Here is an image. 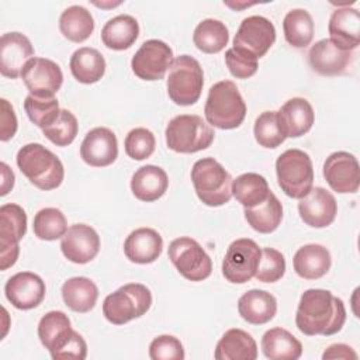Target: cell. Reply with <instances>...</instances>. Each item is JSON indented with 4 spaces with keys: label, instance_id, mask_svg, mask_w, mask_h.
<instances>
[{
    "label": "cell",
    "instance_id": "7402d4cb",
    "mask_svg": "<svg viewBox=\"0 0 360 360\" xmlns=\"http://www.w3.org/2000/svg\"><path fill=\"white\" fill-rule=\"evenodd\" d=\"M277 120L285 138H298L312 128L315 114L308 100L292 97L277 111Z\"/></svg>",
    "mask_w": 360,
    "mask_h": 360
},
{
    "label": "cell",
    "instance_id": "d4e9b609",
    "mask_svg": "<svg viewBox=\"0 0 360 360\" xmlns=\"http://www.w3.org/2000/svg\"><path fill=\"white\" fill-rule=\"evenodd\" d=\"M73 332L69 316L62 311L46 312L38 323V338L51 357L70 340Z\"/></svg>",
    "mask_w": 360,
    "mask_h": 360
},
{
    "label": "cell",
    "instance_id": "b9f144b4",
    "mask_svg": "<svg viewBox=\"0 0 360 360\" xmlns=\"http://www.w3.org/2000/svg\"><path fill=\"white\" fill-rule=\"evenodd\" d=\"M24 110L31 122L41 129L51 125L59 115L60 108L58 100L53 98H38L28 94L24 100Z\"/></svg>",
    "mask_w": 360,
    "mask_h": 360
},
{
    "label": "cell",
    "instance_id": "ffe728a7",
    "mask_svg": "<svg viewBox=\"0 0 360 360\" xmlns=\"http://www.w3.org/2000/svg\"><path fill=\"white\" fill-rule=\"evenodd\" d=\"M298 212L308 226L325 228L335 221L338 202L333 194L323 187H312L305 197L300 198Z\"/></svg>",
    "mask_w": 360,
    "mask_h": 360
},
{
    "label": "cell",
    "instance_id": "7bdbcfd3",
    "mask_svg": "<svg viewBox=\"0 0 360 360\" xmlns=\"http://www.w3.org/2000/svg\"><path fill=\"white\" fill-rule=\"evenodd\" d=\"M285 273V259L281 252L273 248L262 249L260 262L255 277L262 283H276Z\"/></svg>",
    "mask_w": 360,
    "mask_h": 360
},
{
    "label": "cell",
    "instance_id": "f6af8a7d",
    "mask_svg": "<svg viewBox=\"0 0 360 360\" xmlns=\"http://www.w3.org/2000/svg\"><path fill=\"white\" fill-rule=\"evenodd\" d=\"M149 357L152 360H183L184 347L176 336L160 335L150 342Z\"/></svg>",
    "mask_w": 360,
    "mask_h": 360
},
{
    "label": "cell",
    "instance_id": "ac0fdd59",
    "mask_svg": "<svg viewBox=\"0 0 360 360\" xmlns=\"http://www.w3.org/2000/svg\"><path fill=\"white\" fill-rule=\"evenodd\" d=\"M34 58L31 41L21 32H6L0 38V72L4 77L21 76L28 60Z\"/></svg>",
    "mask_w": 360,
    "mask_h": 360
},
{
    "label": "cell",
    "instance_id": "74e56055",
    "mask_svg": "<svg viewBox=\"0 0 360 360\" xmlns=\"http://www.w3.org/2000/svg\"><path fill=\"white\" fill-rule=\"evenodd\" d=\"M284 38L294 48H305L314 38V21L304 8L288 11L283 21Z\"/></svg>",
    "mask_w": 360,
    "mask_h": 360
},
{
    "label": "cell",
    "instance_id": "e0dca14e",
    "mask_svg": "<svg viewBox=\"0 0 360 360\" xmlns=\"http://www.w3.org/2000/svg\"><path fill=\"white\" fill-rule=\"evenodd\" d=\"M6 298L17 309L28 311L38 307L46 292L42 278L31 271H20L11 276L4 287Z\"/></svg>",
    "mask_w": 360,
    "mask_h": 360
},
{
    "label": "cell",
    "instance_id": "30bf717a",
    "mask_svg": "<svg viewBox=\"0 0 360 360\" xmlns=\"http://www.w3.org/2000/svg\"><path fill=\"white\" fill-rule=\"evenodd\" d=\"M262 249L249 238L233 240L222 260V274L233 284H243L252 280L256 274L260 262Z\"/></svg>",
    "mask_w": 360,
    "mask_h": 360
},
{
    "label": "cell",
    "instance_id": "60d3db41",
    "mask_svg": "<svg viewBox=\"0 0 360 360\" xmlns=\"http://www.w3.org/2000/svg\"><path fill=\"white\" fill-rule=\"evenodd\" d=\"M79 131V124L76 117L69 111L62 108L58 118L42 129L45 138H48L56 146H68L70 145Z\"/></svg>",
    "mask_w": 360,
    "mask_h": 360
},
{
    "label": "cell",
    "instance_id": "5bb4252c",
    "mask_svg": "<svg viewBox=\"0 0 360 360\" xmlns=\"http://www.w3.org/2000/svg\"><path fill=\"white\" fill-rule=\"evenodd\" d=\"M22 82L31 96L38 98H53L63 83L59 65L46 58H32L21 73Z\"/></svg>",
    "mask_w": 360,
    "mask_h": 360
},
{
    "label": "cell",
    "instance_id": "f546056e",
    "mask_svg": "<svg viewBox=\"0 0 360 360\" xmlns=\"http://www.w3.org/2000/svg\"><path fill=\"white\" fill-rule=\"evenodd\" d=\"M139 35V24L129 14H120L108 20L101 30V41L108 49H128Z\"/></svg>",
    "mask_w": 360,
    "mask_h": 360
},
{
    "label": "cell",
    "instance_id": "e575fe53",
    "mask_svg": "<svg viewBox=\"0 0 360 360\" xmlns=\"http://www.w3.org/2000/svg\"><path fill=\"white\" fill-rule=\"evenodd\" d=\"M248 224L260 233L274 232L283 219V205L280 200L270 191L269 197L253 208H245Z\"/></svg>",
    "mask_w": 360,
    "mask_h": 360
},
{
    "label": "cell",
    "instance_id": "52a82bcc",
    "mask_svg": "<svg viewBox=\"0 0 360 360\" xmlns=\"http://www.w3.org/2000/svg\"><path fill=\"white\" fill-rule=\"evenodd\" d=\"M167 94L177 105L195 104L204 86V73L200 62L190 55L177 56L167 76Z\"/></svg>",
    "mask_w": 360,
    "mask_h": 360
},
{
    "label": "cell",
    "instance_id": "4dcf8cb0",
    "mask_svg": "<svg viewBox=\"0 0 360 360\" xmlns=\"http://www.w3.org/2000/svg\"><path fill=\"white\" fill-rule=\"evenodd\" d=\"M262 350L270 360H297L302 354V345L288 330L273 328L263 335Z\"/></svg>",
    "mask_w": 360,
    "mask_h": 360
},
{
    "label": "cell",
    "instance_id": "8d00e7d4",
    "mask_svg": "<svg viewBox=\"0 0 360 360\" xmlns=\"http://www.w3.org/2000/svg\"><path fill=\"white\" fill-rule=\"evenodd\" d=\"M229 32L226 25L214 18L202 20L194 30L193 42L204 53H218L228 44Z\"/></svg>",
    "mask_w": 360,
    "mask_h": 360
},
{
    "label": "cell",
    "instance_id": "ab89813d",
    "mask_svg": "<svg viewBox=\"0 0 360 360\" xmlns=\"http://www.w3.org/2000/svg\"><path fill=\"white\" fill-rule=\"evenodd\" d=\"M253 134L257 143L269 149H274L285 141V135L277 120V111L262 112L255 121Z\"/></svg>",
    "mask_w": 360,
    "mask_h": 360
},
{
    "label": "cell",
    "instance_id": "836d02e7",
    "mask_svg": "<svg viewBox=\"0 0 360 360\" xmlns=\"http://www.w3.org/2000/svg\"><path fill=\"white\" fill-rule=\"evenodd\" d=\"M59 30L69 41L83 42L94 30L93 15L83 6H70L65 8L59 17Z\"/></svg>",
    "mask_w": 360,
    "mask_h": 360
},
{
    "label": "cell",
    "instance_id": "3957f363",
    "mask_svg": "<svg viewBox=\"0 0 360 360\" xmlns=\"http://www.w3.org/2000/svg\"><path fill=\"white\" fill-rule=\"evenodd\" d=\"M205 120L219 129L238 128L246 115V104L236 84L231 80H221L211 86L205 107Z\"/></svg>",
    "mask_w": 360,
    "mask_h": 360
},
{
    "label": "cell",
    "instance_id": "277c9868",
    "mask_svg": "<svg viewBox=\"0 0 360 360\" xmlns=\"http://www.w3.org/2000/svg\"><path fill=\"white\" fill-rule=\"evenodd\" d=\"M191 180L197 197L208 207H219L232 197V177L214 158H202L193 165Z\"/></svg>",
    "mask_w": 360,
    "mask_h": 360
},
{
    "label": "cell",
    "instance_id": "5b68a950",
    "mask_svg": "<svg viewBox=\"0 0 360 360\" xmlns=\"http://www.w3.org/2000/svg\"><path fill=\"white\" fill-rule=\"evenodd\" d=\"M166 145L179 153H195L214 141V129L200 115L180 114L172 118L165 131Z\"/></svg>",
    "mask_w": 360,
    "mask_h": 360
},
{
    "label": "cell",
    "instance_id": "c3c4849f",
    "mask_svg": "<svg viewBox=\"0 0 360 360\" xmlns=\"http://www.w3.org/2000/svg\"><path fill=\"white\" fill-rule=\"evenodd\" d=\"M0 104H1L0 139L3 142H6V141L11 139L17 132V117H15L13 105L6 98H1Z\"/></svg>",
    "mask_w": 360,
    "mask_h": 360
},
{
    "label": "cell",
    "instance_id": "ee69618b",
    "mask_svg": "<svg viewBox=\"0 0 360 360\" xmlns=\"http://www.w3.org/2000/svg\"><path fill=\"white\" fill-rule=\"evenodd\" d=\"M156 139L152 131L146 128H134L128 132L124 141L125 153L134 160L148 159L155 152Z\"/></svg>",
    "mask_w": 360,
    "mask_h": 360
},
{
    "label": "cell",
    "instance_id": "484cf974",
    "mask_svg": "<svg viewBox=\"0 0 360 360\" xmlns=\"http://www.w3.org/2000/svg\"><path fill=\"white\" fill-rule=\"evenodd\" d=\"M295 273L305 280H316L325 276L332 264L329 250L318 243L301 246L292 259Z\"/></svg>",
    "mask_w": 360,
    "mask_h": 360
},
{
    "label": "cell",
    "instance_id": "4fadbf2b",
    "mask_svg": "<svg viewBox=\"0 0 360 360\" xmlns=\"http://www.w3.org/2000/svg\"><path fill=\"white\" fill-rule=\"evenodd\" d=\"M173 60V51L166 42L148 39L132 56L131 68L139 79L153 82L165 77Z\"/></svg>",
    "mask_w": 360,
    "mask_h": 360
},
{
    "label": "cell",
    "instance_id": "ba28073f",
    "mask_svg": "<svg viewBox=\"0 0 360 360\" xmlns=\"http://www.w3.org/2000/svg\"><path fill=\"white\" fill-rule=\"evenodd\" d=\"M152 305L149 288L139 283H129L108 294L103 302L105 319L114 325H124L142 316Z\"/></svg>",
    "mask_w": 360,
    "mask_h": 360
},
{
    "label": "cell",
    "instance_id": "7c38bea8",
    "mask_svg": "<svg viewBox=\"0 0 360 360\" xmlns=\"http://www.w3.org/2000/svg\"><path fill=\"white\" fill-rule=\"evenodd\" d=\"M276 41L273 22L263 15H250L242 20L235 37L233 49L260 59Z\"/></svg>",
    "mask_w": 360,
    "mask_h": 360
},
{
    "label": "cell",
    "instance_id": "8992f818",
    "mask_svg": "<svg viewBox=\"0 0 360 360\" xmlns=\"http://www.w3.org/2000/svg\"><path fill=\"white\" fill-rule=\"evenodd\" d=\"M277 181L285 195L305 197L314 184V169L309 155L301 149H287L276 160Z\"/></svg>",
    "mask_w": 360,
    "mask_h": 360
},
{
    "label": "cell",
    "instance_id": "7dc6e473",
    "mask_svg": "<svg viewBox=\"0 0 360 360\" xmlns=\"http://www.w3.org/2000/svg\"><path fill=\"white\" fill-rule=\"evenodd\" d=\"M87 356V345L80 333L76 330L73 332L70 340L52 357L55 360L60 359H75V360H83Z\"/></svg>",
    "mask_w": 360,
    "mask_h": 360
},
{
    "label": "cell",
    "instance_id": "bcb514c9",
    "mask_svg": "<svg viewBox=\"0 0 360 360\" xmlns=\"http://www.w3.org/2000/svg\"><path fill=\"white\" fill-rule=\"evenodd\" d=\"M225 63L232 76L236 79H248L253 76L257 70V59L242 53L233 48L226 49L225 52Z\"/></svg>",
    "mask_w": 360,
    "mask_h": 360
},
{
    "label": "cell",
    "instance_id": "816d5d0a",
    "mask_svg": "<svg viewBox=\"0 0 360 360\" xmlns=\"http://www.w3.org/2000/svg\"><path fill=\"white\" fill-rule=\"evenodd\" d=\"M97 7H114V6H118L121 4V1H117V3H112V4H103V3H94Z\"/></svg>",
    "mask_w": 360,
    "mask_h": 360
},
{
    "label": "cell",
    "instance_id": "f1b7e54d",
    "mask_svg": "<svg viewBox=\"0 0 360 360\" xmlns=\"http://www.w3.org/2000/svg\"><path fill=\"white\" fill-rule=\"evenodd\" d=\"M214 357L217 360H255L257 345L246 330L228 329L217 343Z\"/></svg>",
    "mask_w": 360,
    "mask_h": 360
},
{
    "label": "cell",
    "instance_id": "cb8c5ba5",
    "mask_svg": "<svg viewBox=\"0 0 360 360\" xmlns=\"http://www.w3.org/2000/svg\"><path fill=\"white\" fill-rule=\"evenodd\" d=\"M163 250L160 233L152 228H138L132 231L124 242L127 259L138 264L153 263Z\"/></svg>",
    "mask_w": 360,
    "mask_h": 360
},
{
    "label": "cell",
    "instance_id": "603a6c76",
    "mask_svg": "<svg viewBox=\"0 0 360 360\" xmlns=\"http://www.w3.org/2000/svg\"><path fill=\"white\" fill-rule=\"evenodd\" d=\"M330 41L345 51H353L360 44V14L352 7H338L329 18Z\"/></svg>",
    "mask_w": 360,
    "mask_h": 360
},
{
    "label": "cell",
    "instance_id": "2e32d148",
    "mask_svg": "<svg viewBox=\"0 0 360 360\" xmlns=\"http://www.w3.org/2000/svg\"><path fill=\"white\" fill-rule=\"evenodd\" d=\"M63 256L76 264L91 262L100 250L98 233L86 224H75L68 228L60 239Z\"/></svg>",
    "mask_w": 360,
    "mask_h": 360
},
{
    "label": "cell",
    "instance_id": "7a4b0ae2",
    "mask_svg": "<svg viewBox=\"0 0 360 360\" xmlns=\"http://www.w3.org/2000/svg\"><path fill=\"white\" fill-rule=\"evenodd\" d=\"M15 160L21 173L39 190H53L63 181L65 169L60 159L41 143L24 145Z\"/></svg>",
    "mask_w": 360,
    "mask_h": 360
},
{
    "label": "cell",
    "instance_id": "f907efd6",
    "mask_svg": "<svg viewBox=\"0 0 360 360\" xmlns=\"http://www.w3.org/2000/svg\"><path fill=\"white\" fill-rule=\"evenodd\" d=\"M0 167H1V191H0V194L6 195L14 186V173L4 162H1Z\"/></svg>",
    "mask_w": 360,
    "mask_h": 360
},
{
    "label": "cell",
    "instance_id": "6da1fadb",
    "mask_svg": "<svg viewBox=\"0 0 360 360\" xmlns=\"http://www.w3.org/2000/svg\"><path fill=\"white\" fill-rule=\"evenodd\" d=\"M346 322V308L340 298L322 288H309L302 292L295 325L307 336H330L338 333Z\"/></svg>",
    "mask_w": 360,
    "mask_h": 360
},
{
    "label": "cell",
    "instance_id": "9c48e42d",
    "mask_svg": "<svg viewBox=\"0 0 360 360\" xmlns=\"http://www.w3.org/2000/svg\"><path fill=\"white\" fill-rule=\"evenodd\" d=\"M167 255L177 271L190 281H202L212 271L211 257L197 240L188 236L172 240Z\"/></svg>",
    "mask_w": 360,
    "mask_h": 360
},
{
    "label": "cell",
    "instance_id": "83f0119b",
    "mask_svg": "<svg viewBox=\"0 0 360 360\" xmlns=\"http://www.w3.org/2000/svg\"><path fill=\"white\" fill-rule=\"evenodd\" d=\"M239 315L252 325H263L271 321L277 312L274 295L264 290H249L238 301Z\"/></svg>",
    "mask_w": 360,
    "mask_h": 360
},
{
    "label": "cell",
    "instance_id": "4316f807",
    "mask_svg": "<svg viewBox=\"0 0 360 360\" xmlns=\"http://www.w3.org/2000/svg\"><path fill=\"white\" fill-rule=\"evenodd\" d=\"M169 186L166 172L155 165H146L139 167L131 179L132 194L145 202H152L160 198Z\"/></svg>",
    "mask_w": 360,
    "mask_h": 360
},
{
    "label": "cell",
    "instance_id": "d590c367",
    "mask_svg": "<svg viewBox=\"0 0 360 360\" xmlns=\"http://www.w3.org/2000/svg\"><path fill=\"white\" fill-rule=\"evenodd\" d=\"M270 194L267 180L257 173H243L232 181V195L245 208L262 204Z\"/></svg>",
    "mask_w": 360,
    "mask_h": 360
},
{
    "label": "cell",
    "instance_id": "8fae6325",
    "mask_svg": "<svg viewBox=\"0 0 360 360\" xmlns=\"http://www.w3.org/2000/svg\"><path fill=\"white\" fill-rule=\"evenodd\" d=\"M27 232V214L17 204L0 207V269L11 267L20 253V240Z\"/></svg>",
    "mask_w": 360,
    "mask_h": 360
},
{
    "label": "cell",
    "instance_id": "681fc988",
    "mask_svg": "<svg viewBox=\"0 0 360 360\" xmlns=\"http://www.w3.org/2000/svg\"><path fill=\"white\" fill-rule=\"evenodd\" d=\"M322 359L323 360H326V359H345V360L353 359V360H356L357 353L350 346H347L345 343H335V345H330L323 352Z\"/></svg>",
    "mask_w": 360,
    "mask_h": 360
},
{
    "label": "cell",
    "instance_id": "44dd1931",
    "mask_svg": "<svg viewBox=\"0 0 360 360\" xmlns=\"http://www.w3.org/2000/svg\"><path fill=\"white\" fill-rule=\"evenodd\" d=\"M352 60V52L339 48L329 38L315 42L308 52V62L319 75L338 76L346 72Z\"/></svg>",
    "mask_w": 360,
    "mask_h": 360
},
{
    "label": "cell",
    "instance_id": "9a60e30c",
    "mask_svg": "<svg viewBox=\"0 0 360 360\" xmlns=\"http://www.w3.org/2000/svg\"><path fill=\"white\" fill-rule=\"evenodd\" d=\"M329 187L340 194L356 193L360 184V167L354 155L349 152L330 153L322 167Z\"/></svg>",
    "mask_w": 360,
    "mask_h": 360
},
{
    "label": "cell",
    "instance_id": "f35d334b",
    "mask_svg": "<svg viewBox=\"0 0 360 360\" xmlns=\"http://www.w3.org/2000/svg\"><path fill=\"white\" fill-rule=\"evenodd\" d=\"M66 218L63 212L58 208H42L34 217V233L38 239L55 240L62 238L66 233Z\"/></svg>",
    "mask_w": 360,
    "mask_h": 360
},
{
    "label": "cell",
    "instance_id": "d6a6232c",
    "mask_svg": "<svg viewBox=\"0 0 360 360\" xmlns=\"http://www.w3.org/2000/svg\"><path fill=\"white\" fill-rule=\"evenodd\" d=\"M62 298L68 308L86 314L94 308L98 298V288L87 277H72L62 285Z\"/></svg>",
    "mask_w": 360,
    "mask_h": 360
},
{
    "label": "cell",
    "instance_id": "d6986e66",
    "mask_svg": "<svg viewBox=\"0 0 360 360\" xmlns=\"http://www.w3.org/2000/svg\"><path fill=\"white\" fill-rule=\"evenodd\" d=\"M117 156L118 142L111 129L97 127L86 134L80 145V158L84 163L93 167H104L114 163Z\"/></svg>",
    "mask_w": 360,
    "mask_h": 360
},
{
    "label": "cell",
    "instance_id": "1f68e13d",
    "mask_svg": "<svg viewBox=\"0 0 360 360\" xmlns=\"http://www.w3.org/2000/svg\"><path fill=\"white\" fill-rule=\"evenodd\" d=\"M69 68L77 82L83 84H91L104 76L105 60L97 49L83 46L73 52L70 56Z\"/></svg>",
    "mask_w": 360,
    "mask_h": 360
}]
</instances>
